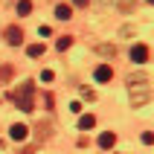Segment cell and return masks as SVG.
<instances>
[{
    "mask_svg": "<svg viewBox=\"0 0 154 154\" xmlns=\"http://www.w3.org/2000/svg\"><path fill=\"white\" fill-rule=\"evenodd\" d=\"M9 99L15 102L17 111L29 113V111L35 108V82H32V79H26L23 85H17L15 90H9Z\"/></svg>",
    "mask_w": 154,
    "mask_h": 154,
    "instance_id": "6da1fadb",
    "label": "cell"
},
{
    "mask_svg": "<svg viewBox=\"0 0 154 154\" xmlns=\"http://www.w3.org/2000/svg\"><path fill=\"white\" fill-rule=\"evenodd\" d=\"M151 102V87L148 85H140V87H131V108H143V105Z\"/></svg>",
    "mask_w": 154,
    "mask_h": 154,
    "instance_id": "7a4b0ae2",
    "label": "cell"
},
{
    "mask_svg": "<svg viewBox=\"0 0 154 154\" xmlns=\"http://www.w3.org/2000/svg\"><path fill=\"white\" fill-rule=\"evenodd\" d=\"M6 44L20 47V44H23V29H20V26H9L6 29Z\"/></svg>",
    "mask_w": 154,
    "mask_h": 154,
    "instance_id": "3957f363",
    "label": "cell"
},
{
    "mask_svg": "<svg viewBox=\"0 0 154 154\" xmlns=\"http://www.w3.org/2000/svg\"><path fill=\"white\" fill-rule=\"evenodd\" d=\"M131 61H137V64H146L148 61V47L146 44H134L131 47Z\"/></svg>",
    "mask_w": 154,
    "mask_h": 154,
    "instance_id": "277c9868",
    "label": "cell"
},
{
    "mask_svg": "<svg viewBox=\"0 0 154 154\" xmlns=\"http://www.w3.org/2000/svg\"><path fill=\"white\" fill-rule=\"evenodd\" d=\"M26 134H29V128H26L23 122H17V125H12V128H9V137L15 140V143H20V140H26Z\"/></svg>",
    "mask_w": 154,
    "mask_h": 154,
    "instance_id": "5b68a950",
    "label": "cell"
},
{
    "mask_svg": "<svg viewBox=\"0 0 154 154\" xmlns=\"http://www.w3.org/2000/svg\"><path fill=\"white\" fill-rule=\"evenodd\" d=\"M93 79L105 85V82H111V79H113V70L108 67V64H99V67H96V73H93Z\"/></svg>",
    "mask_w": 154,
    "mask_h": 154,
    "instance_id": "8992f818",
    "label": "cell"
},
{
    "mask_svg": "<svg viewBox=\"0 0 154 154\" xmlns=\"http://www.w3.org/2000/svg\"><path fill=\"white\" fill-rule=\"evenodd\" d=\"M96 52L105 55V58H113V55H116V47H113V44H96Z\"/></svg>",
    "mask_w": 154,
    "mask_h": 154,
    "instance_id": "52a82bcc",
    "label": "cell"
},
{
    "mask_svg": "<svg viewBox=\"0 0 154 154\" xmlns=\"http://www.w3.org/2000/svg\"><path fill=\"white\" fill-rule=\"evenodd\" d=\"M113 143H116V134H113V131H105L102 137H99V146H102L105 151H108V148H111Z\"/></svg>",
    "mask_w": 154,
    "mask_h": 154,
    "instance_id": "ba28073f",
    "label": "cell"
},
{
    "mask_svg": "<svg viewBox=\"0 0 154 154\" xmlns=\"http://www.w3.org/2000/svg\"><path fill=\"white\" fill-rule=\"evenodd\" d=\"M128 85H131V87L148 85V76H146V73H131V76H128Z\"/></svg>",
    "mask_w": 154,
    "mask_h": 154,
    "instance_id": "9c48e42d",
    "label": "cell"
},
{
    "mask_svg": "<svg viewBox=\"0 0 154 154\" xmlns=\"http://www.w3.org/2000/svg\"><path fill=\"white\" fill-rule=\"evenodd\" d=\"M55 17H58V20H70V17H73L67 3H58V6H55Z\"/></svg>",
    "mask_w": 154,
    "mask_h": 154,
    "instance_id": "30bf717a",
    "label": "cell"
},
{
    "mask_svg": "<svg viewBox=\"0 0 154 154\" xmlns=\"http://www.w3.org/2000/svg\"><path fill=\"white\" fill-rule=\"evenodd\" d=\"M26 55H29V58H41L44 55V44H29V47H26Z\"/></svg>",
    "mask_w": 154,
    "mask_h": 154,
    "instance_id": "8fae6325",
    "label": "cell"
},
{
    "mask_svg": "<svg viewBox=\"0 0 154 154\" xmlns=\"http://www.w3.org/2000/svg\"><path fill=\"white\" fill-rule=\"evenodd\" d=\"M96 125V116H90V113H85V116H82V119H79V128L82 131H87V128H93Z\"/></svg>",
    "mask_w": 154,
    "mask_h": 154,
    "instance_id": "7c38bea8",
    "label": "cell"
},
{
    "mask_svg": "<svg viewBox=\"0 0 154 154\" xmlns=\"http://www.w3.org/2000/svg\"><path fill=\"white\" fill-rule=\"evenodd\" d=\"M70 44H73V38H70V35H61L58 41H55V50H58V52H64V50L70 47Z\"/></svg>",
    "mask_w": 154,
    "mask_h": 154,
    "instance_id": "4fadbf2b",
    "label": "cell"
},
{
    "mask_svg": "<svg viewBox=\"0 0 154 154\" xmlns=\"http://www.w3.org/2000/svg\"><path fill=\"white\" fill-rule=\"evenodd\" d=\"M32 12V0H17V15H29Z\"/></svg>",
    "mask_w": 154,
    "mask_h": 154,
    "instance_id": "5bb4252c",
    "label": "cell"
},
{
    "mask_svg": "<svg viewBox=\"0 0 154 154\" xmlns=\"http://www.w3.org/2000/svg\"><path fill=\"white\" fill-rule=\"evenodd\" d=\"M116 3H119L122 12H134V9H137V0H116Z\"/></svg>",
    "mask_w": 154,
    "mask_h": 154,
    "instance_id": "9a60e30c",
    "label": "cell"
},
{
    "mask_svg": "<svg viewBox=\"0 0 154 154\" xmlns=\"http://www.w3.org/2000/svg\"><path fill=\"white\" fill-rule=\"evenodd\" d=\"M12 73H15V70L9 67V64H0V82H9V79H12Z\"/></svg>",
    "mask_w": 154,
    "mask_h": 154,
    "instance_id": "2e32d148",
    "label": "cell"
},
{
    "mask_svg": "<svg viewBox=\"0 0 154 154\" xmlns=\"http://www.w3.org/2000/svg\"><path fill=\"white\" fill-rule=\"evenodd\" d=\"M35 131H41V134H38V140H47V137H50V122H41Z\"/></svg>",
    "mask_w": 154,
    "mask_h": 154,
    "instance_id": "e0dca14e",
    "label": "cell"
},
{
    "mask_svg": "<svg viewBox=\"0 0 154 154\" xmlns=\"http://www.w3.org/2000/svg\"><path fill=\"white\" fill-rule=\"evenodd\" d=\"M52 79H55V76H52V70H44V73H41V82H52Z\"/></svg>",
    "mask_w": 154,
    "mask_h": 154,
    "instance_id": "ac0fdd59",
    "label": "cell"
},
{
    "mask_svg": "<svg viewBox=\"0 0 154 154\" xmlns=\"http://www.w3.org/2000/svg\"><path fill=\"white\" fill-rule=\"evenodd\" d=\"M143 143H146V146H151V143H154V134H151V131H146V134H143Z\"/></svg>",
    "mask_w": 154,
    "mask_h": 154,
    "instance_id": "d6986e66",
    "label": "cell"
},
{
    "mask_svg": "<svg viewBox=\"0 0 154 154\" xmlns=\"http://www.w3.org/2000/svg\"><path fill=\"white\" fill-rule=\"evenodd\" d=\"M73 3H76V6H82V9H85L87 3H90V0H73Z\"/></svg>",
    "mask_w": 154,
    "mask_h": 154,
    "instance_id": "ffe728a7",
    "label": "cell"
},
{
    "mask_svg": "<svg viewBox=\"0 0 154 154\" xmlns=\"http://www.w3.org/2000/svg\"><path fill=\"white\" fill-rule=\"evenodd\" d=\"M99 3H111V0H99Z\"/></svg>",
    "mask_w": 154,
    "mask_h": 154,
    "instance_id": "44dd1931",
    "label": "cell"
},
{
    "mask_svg": "<svg viewBox=\"0 0 154 154\" xmlns=\"http://www.w3.org/2000/svg\"><path fill=\"white\" fill-rule=\"evenodd\" d=\"M0 148H3V140H0Z\"/></svg>",
    "mask_w": 154,
    "mask_h": 154,
    "instance_id": "7402d4cb",
    "label": "cell"
}]
</instances>
